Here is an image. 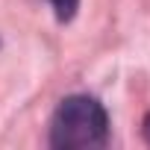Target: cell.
Returning <instances> with one entry per match:
<instances>
[{"instance_id":"6da1fadb","label":"cell","mask_w":150,"mask_h":150,"mask_svg":"<svg viewBox=\"0 0 150 150\" xmlns=\"http://www.w3.org/2000/svg\"><path fill=\"white\" fill-rule=\"evenodd\" d=\"M109 138V115L88 94L65 97L50 118V147L86 150L100 147Z\"/></svg>"},{"instance_id":"3957f363","label":"cell","mask_w":150,"mask_h":150,"mask_svg":"<svg viewBox=\"0 0 150 150\" xmlns=\"http://www.w3.org/2000/svg\"><path fill=\"white\" fill-rule=\"evenodd\" d=\"M144 138H147V141H150V115H147V118H144Z\"/></svg>"},{"instance_id":"7a4b0ae2","label":"cell","mask_w":150,"mask_h":150,"mask_svg":"<svg viewBox=\"0 0 150 150\" xmlns=\"http://www.w3.org/2000/svg\"><path fill=\"white\" fill-rule=\"evenodd\" d=\"M50 6H53V12H56L59 21H71L74 15H77L80 0H50Z\"/></svg>"}]
</instances>
